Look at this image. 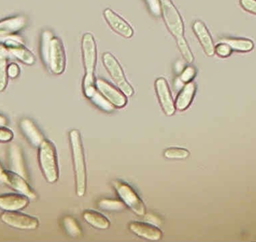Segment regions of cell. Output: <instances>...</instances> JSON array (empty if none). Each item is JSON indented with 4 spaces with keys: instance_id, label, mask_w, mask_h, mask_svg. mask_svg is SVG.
Instances as JSON below:
<instances>
[{
    "instance_id": "cell-26",
    "label": "cell",
    "mask_w": 256,
    "mask_h": 242,
    "mask_svg": "<svg viewBox=\"0 0 256 242\" xmlns=\"http://www.w3.org/2000/svg\"><path fill=\"white\" fill-rule=\"evenodd\" d=\"M54 34L49 30L44 31L42 34V55L44 62L46 66L48 65L49 61L50 50L51 40L54 37Z\"/></svg>"
},
{
    "instance_id": "cell-17",
    "label": "cell",
    "mask_w": 256,
    "mask_h": 242,
    "mask_svg": "<svg viewBox=\"0 0 256 242\" xmlns=\"http://www.w3.org/2000/svg\"><path fill=\"white\" fill-rule=\"evenodd\" d=\"M9 165L10 171L28 180L24 155L20 147L16 144H12L9 148Z\"/></svg>"
},
{
    "instance_id": "cell-33",
    "label": "cell",
    "mask_w": 256,
    "mask_h": 242,
    "mask_svg": "<svg viewBox=\"0 0 256 242\" xmlns=\"http://www.w3.org/2000/svg\"><path fill=\"white\" fill-rule=\"evenodd\" d=\"M14 134L10 129L4 128V126H0V141L8 142L13 138Z\"/></svg>"
},
{
    "instance_id": "cell-14",
    "label": "cell",
    "mask_w": 256,
    "mask_h": 242,
    "mask_svg": "<svg viewBox=\"0 0 256 242\" xmlns=\"http://www.w3.org/2000/svg\"><path fill=\"white\" fill-rule=\"evenodd\" d=\"M104 14L106 22L115 32L118 33V34L126 38L132 37L134 34L132 27L114 10L106 8L104 12Z\"/></svg>"
},
{
    "instance_id": "cell-10",
    "label": "cell",
    "mask_w": 256,
    "mask_h": 242,
    "mask_svg": "<svg viewBox=\"0 0 256 242\" xmlns=\"http://www.w3.org/2000/svg\"><path fill=\"white\" fill-rule=\"evenodd\" d=\"M98 91L103 94L115 107L122 108L127 104V96L120 89L112 86L111 84L102 79L96 81Z\"/></svg>"
},
{
    "instance_id": "cell-12",
    "label": "cell",
    "mask_w": 256,
    "mask_h": 242,
    "mask_svg": "<svg viewBox=\"0 0 256 242\" xmlns=\"http://www.w3.org/2000/svg\"><path fill=\"white\" fill-rule=\"evenodd\" d=\"M26 19L24 16H16L0 21V43L13 37L14 34L25 27Z\"/></svg>"
},
{
    "instance_id": "cell-11",
    "label": "cell",
    "mask_w": 256,
    "mask_h": 242,
    "mask_svg": "<svg viewBox=\"0 0 256 242\" xmlns=\"http://www.w3.org/2000/svg\"><path fill=\"white\" fill-rule=\"evenodd\" d=\"M155 90L162 111L167 116H172L176 112V105L172 97L168 83L164 78H159L155 82Z\"/></svg>"
},
{
    "instance_id": "cell-21",
    "label": "cell",
    "mask_w": 256,
    "mask_h": 242,
    "mask_svg": "<svg viewBox=\"0 0 256 242\" xmlns=\"http://www.w3.org/2000/svg\"><path fill=\"white\" fill-rule=\"evenodd\" d=\"M84 219L88 225L97 229L106 230L110 226L109 220L104 216L93 210L84 212Z\"/></svg>"
},
{
    "instance_id": "cell-30",
    "label": "cell",
    "mask_w": 256,
    "mask_h": 242,
    "mask_svg": "<svg viewBox=\"0 0 256 242\" xmlns=\"http://www.w3.org/2000/svg\"><path fill=\"white\" fill-rule=\"evenodd\" d=\"M195 76L196 69L192 66H188L182 70L180 76H179V79L182 81V82L186 84L192 82V79L195 77Z\"/></svg>"
},
{
    "instance_id": "cell-35",
    "label": "cell",
    "mask_w": 256,
    "mask_h": 242,
    "mask_svg": "<svg viewBox=\"0 0 256 242\" xmlns=\"http://www.w3.org/2000/svg\"><path fill=\"white\" fill-rule=\"evenodd\" d=\"M20 71V70L19 66L14 64V63H12V64L8 66V77L12 78V79L18 77L19 76Z\"/></svg>"
},
{
    "instance_id": "cell-24",
    "label": "cell",
    "mask_w": 256,
    "mask_h": 242,
    "mask_svg": "<svg viewBox=\"0 0 256 242\" xmlns=\"http://www.w3.org/2000/svg\"><path fill=\"white\" fill-rule=\"evenodd\" d=\"M90 99L98 108L104 111V112H112L115 109V106L97 90Z\"/></svg>"
},
{
    "instance_id": "cell-13",
    "label": "cell",
    "mask_w": 256,
    "mask_h": 242,
    "mask_svg": "<svg viewBox=\"0 0 256 242\" xmlns=\"http://www.w3.org/2000/svg\"><path fill=\"white\" fill-rule=\"evenodd\" d=\"M4 184L10 186L18 193L27 197L30 200H34L36 198V192L28 184L26 180L13 171H6Z\"/></svg>"
},
{
    "instance_id": "cell-38",
    "label": "cell",
    "mask_w": 256,
    "mask_h": 242,
    "mask_svg": "<svg viewBox=\"0 0 256 242\" xmlns=\"http://www.w3.org/2000/svg\"><path fill=\"white\" fill-rule=\"evenodd\" d=\"M7 123V118L3 115H0V126H6Z\"/></svg>"
},
{
    "instance_id": "cell-23",
    "label": "cell",
    "mask_w": 256,
    "mask_h": 242,
    "mask_svg": "<svg viewBox=\"0 0 256 242\" xmlns=\"http://www.w3.org/2000/svg\"><path fill=\"white\" fill-rule=\"evenodd\" d=\"M220 42L227 43L233 50L240 52H249L254 49V44L252 41L246 39H231L224 38Z\"/></svg>"
},
{
    "instance_id": "cell-37",
    "label": "cell",
    "mask_w": 256,
    "mask_h": 242,
    "mask_svg": "<svg viewBox=\"0 0 256 242\" xmlns=\"http://www.w3.org/2000/svg\"><path fill=\"white\" fill-rule=\"evenodd\" d=\"M148 220L150 221V222H152V224L154 222L156 225H160V220L158 219V218L155 217L154 216H152V215H150V216H148Z\"/></svg>"
},
{
    "instance_id": "cell-18",
    "label": "cell",
    "mask_w": 256,
    "mask_h": 242,
    "mask_svg": "<svg viewBox=\"0 0 256 242\" xmlns=\"http://www.w3.org/2000/svg\"><path fill=\"white\" fill-rule=\"evenodd\" d=\"M20 127L26 138L34 147H39L45 138L36 123L28 118H24L20 123Z\"/></svg>"
},
{
    "instance_id": "cell-6",
    "label": "cell",
    "mask_w": 256,
    "mask_h": 242,
    "mask_svg": "<svg viewBox=\"0 0 256 242\" xmlns=\"http://www.w3.org/2000/svg\"><path fill=\"white\" fill-rule=\"evenodd\" d=\"M103 61L108 73L116 84L118 89L121 90L127 97H131L134 94V89L128 83L124 71L116 58L112 54L106 52L103 55Z\"/></svg>"
},
{
    "instance_id": "cell-22",
    "label": "cell",
    "mask_w": 256,
    "mask_h": 242,
    "mask_svg": "<svg viewBox=\"0 0 256 242\" xmlns=\"http://www.w3.org/2000/svg\"><path fill=\"white\" fill-rule=\"evenodd\" d=\"M10 56L7 47L0 45V91H4L8 83V61Z\"/></svg>"
},
{
    "instance_id": "cell-5",
    "label": "cell",
    "mask_w": 256,
    "mask_h": 242,
    "mask_svg": "<svg viewBox=\"0 0 256 242\" xmlns=\"http://www.w3.org/2000/svg\"><path fill=\"white\" fill-rule=\"evenodd\" d=\"M161 13L167 28L174 37L184 35L183 19L172 0H160Z\"/></svg>"
},
{
    "instance_id": "cell-27",
    "label": "cell",
    "mask_w": 256,
    "mask_h": 242,
    "mask_svg": "<svg viewBox=\"0 0 256 242\" xmlns=\"http://www.w3.org/2000/svg\"><path fill=\"white\" fill-rule=\"evenodd\" d=\"M98 207L106 211L120 212L126 209V204L122 201L116 200L104 199L98 203Z\"/></svg>"
},
{
    "instance_id": "cell-29",
    "label": "cell",
    "mask_w": 256,
    "mask_h": 242,
    "mask_svg": "<svg viewBox=\"0 0 256 242\" xmlns=\"http://www.w3.org/2000/svg\"><path fill=\"white\" fill-rule=\"evenodd\" d=\"M188 150L180 147H172L168 148L164 152V156L170 159H184L189 156Z\"/></svg>"
},
{
    "instance_id": "cell-3",
    "label": "cell",
    "mask_w": 256,
    "mask_h": 242,
    "mask_svg": "<svg viewBox=\"0 0 256 242\" xmlns=\"http://www.w3.org/2000/svg\"><path fill=\"white\" fill-rule=\"evenodd\" d=\"M38 160L40 169L46 181L54 183L58 178L56 150L52 142L44 140L39 146Z\"/></svg>"
},
{
    "instance_id": "cell-20",
    "label": "cell",
    "mask_w": 256,
    "mask_h": 242,
    "mask_svg": "<svg viewBox=\"0 0 256 242\" xmlns=\"http://www.w3.org/2000/svg\"><path fill=\"white\" fill-rule=\"evenodd\" d=\"M196 93V85L194 82H190L184 85L183 88L180 90V93L176 99V109L178 111H184L190 106L192 99Z\"/></svg>"
},
{
    "instance_id": "cell-28",
    "label": "cell",
    "mask_w": 256,
    "mask_h": 242,
    "mask_svg": "<svg viewBox=\"0 0 256 242\" xmlns=\"http://www.w3.org/2000/svg\"><path fill=\"white\" fill-rule=\"evenodd\" d=\"M176 40H177L178 46L179 50H180L182 56L186 60V62L192 63L194 59V55H192V52L190 49L189 45H188L186 39L184 38V35H182L176 37Z\"/></svg>"
},
{
    "instance_id": "cell-34",
    "label": "cell",
    "mask_w": 256,
    "mask_h": 242,
    "mask_svg": "<svg viewBox=\"0 0 256 242\" xmlns=\"http://www.w3.org/2000/svg\"><path fill=\"white\" fill-rule=\"evenodd\" d=\"M240 4L245 10L256 14V0H240Z\"/></svg>"
},
{
    "instance_id": "cell-2",
    "label": "cell",
    "mask_w": 256,
    "mask_h": 242,
    "mask_svg": "<svg viewBox=\"0 0 256 242\" xmlns=\"http://www.w3.org/2000/svg\"><path fill=\"white\" fill-rule=\"evenodd\" d=\"M75 177H76V194L82 197L86 189V168L85 156L80 133L76 129H73L69 133Z\"/></svg>"
},
{
    "instance_id": "cell-16",
    "label": "cell",
    "mask_w": 256,
    "mask_h": 242,
    "mask_svg": "<svg viewBox=\"0 0 256 242\" xmlns=\"http://www.w3.org/2000/svg\"><path fill=\"white\" fill-rule=\"evenodd\" d=\"M30 199L21 194H6L0 196V209L6 212L20 211L26 208Z\"/></svg>"
},
{
    "instance_id": "cell-19",
    "label": "cell",
    "mask_w": 256,
    "mask_h": 242,
    "mask_svg": "<svg viewBox=\"0 0 256 242\" xmlns=\"http://www.w3.org/2000/svg\"><path fill=\"white\" fill-rule=\"evenodd\" d=\"M194 32L198 37L202 46L204 49L206 55L212 56L215 53V46L214 44L212 36L210 35L206 25L201 21H196L192 25Z\"/></svg>"
},
{
    "instance_id": "cell-25",
    "label": "cell",
    "mask_w": 256,
    "mask_h": 242,
    "mask_svg": "<svg viewBox=\"0 0 256 242\" xmlns=\"http://www.w3.org/2000/svg\"><path fill=\"white\" fill-rule=\"evenodd\" d=\"M63 226L67 234L73 238H78L82 234V230L79 224L72 216H66L64 218Z\"/></svg>"
},
{
    "instance_id": "cell-1",
    "label": "cell",
    "mask_w": 256,
    "mask_h": 242,
    "mask_svg": "<svg viewBox=\"0 0 256 242\" xmlns=\"http://www.w3.org/2000/svg\"><path fill=\"white\" fill-rule=\"evenodd\" d=\"M82 61L86 70L82 89L84 94L88 99L96 92L94 70L97 63V46L92 34L86 33L82 39Z\"/></svg>"
},
{
    "instance_id": "cell-8",
    "label": "cell",
    "mask_w": 256,
    "mask_h": 242,
    "mask_svg": "<svg viewBox=\"0 0 256 242\" xmlns=\"http://www.w3.org/2000/svg\"><path fill=\"white\" fill-rule=\"evenodd\" d=\"M66 65V52L62 42L58 37H54L51 40L48 67L52 73L60 75L64 72Z\"/></svg>"
},
{
    "instance_id": "cell-4",
    "label": "cell",
    "mask_w": 256,
    "mask_h": 242,
    "mask_svg": "<svg viewBox=\"0 0 256 242\" xmlns=\"http://www.w3.org/2000/svg\"><path fill=\"white\" fill-rule=\"evenodd\" d=\"M112 185L126 207L130 209L137 216H143L146 215L144 203L130 186L120 180H114Z\"/></svg>"
},
{
    "instance_id": "cell-32",
    "label": "cell",
    "mask_w": 256,
    "mask_h": 242,
    "mask_svg": "<svg viewBox=\"0 0 256 242\" xmlns=\"http://www.w3.org/2000/svg\"><path fill=\"white\" fill-rule=\"evenodd\" d=\"M149 10L155 16H159L161 14L160 0H146Z\"/></svg>"
},
{
    "instance_id": "cell-7",
    "label": "cell",
    "mask_w": 256,
    "mask_h": 242,
    "mask_svg": "<svg viewBox=\"0 0 256 242\" xmlns=\"http://www.w3.org/2000/svg\"><path fill=\"white\" fill-rule=\"evenodd\" d=\"M0 218L3 223L16 229L34 231L38 228L39 222L36 218L22 214L18 211H4Z\"/></svg>"
},
{
    "instance_id": "cell-9",
    "label": "cell",
    "mask_w": 256,
    "mask_h": 242,
    "mask_svg": "<svg viewBox=\"0 0 256 242\" xmlns=\"http://www.w3.org/2000/svg\"><path fill=\"white\" fill-rule=\"evenodd\" d=\"M3 44L7 47L10 55L28 65H32L36 62V58L24 44V40L20 36L14 34L13 37L6 40Z\"/></svg>"
},
{
    "instance_id": "cell-36",
    "label": "cell",
    "mask_w": 256,
    "mask_h": 242,
    "mask_svg": "<svg viewBox=\"0 0 256 242\" xmlns=\"http://www.w3.org/2000/svg\"><path fill=\"white\" fill-rule=\"evenodd\" d=\"M6 171L0 164V184H4L6 183Z\"/></svg>"
},
{
    "instance_id": "cell-31",
    "label": "cell",
    "mask_w": 256,
    "mask_h": 242,
    "mask_svg": "<svg viewBox=\"0 0 256 242\" xmlns=\"http://www.w3.org/2000/svg\"><path fill=\"white\" fill-rule=\"evenodd\" d=\"M232 51V49L230 47V45L224 43V42H220V43H219V44L215 47V52H216L220 57H222V58L230 56V55H231Z\"/></svg>"
},
{
    "instance_id": "cell-15",
    "label": "cell",
    "mask_w": 256,
    "mask_h": 242,
    "mask_svg": "<svg viewBox=\"0 0 256 242\" xmlns=\"http://www.w3.org/2000/svg\"><path fill=\"white\" fill-rule=\"evenodd\" d=\"M129 228L138 237L150 241H159L162 237V231L152 224L134 222L130 224Z\"/></svg>"
}]
</instances>
